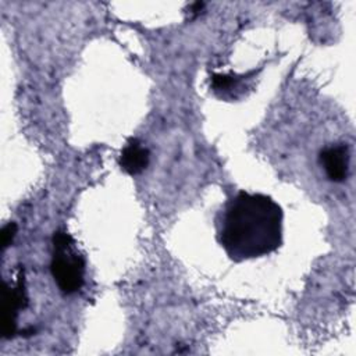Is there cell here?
<instances>
[{
	"label": "cell",
	"mask_w": 356,
	"mask_h": 356,
	"mask_svg": "<svg viewBox=\"0 0 356 356\" xmlns=\"http://www.w3.org/2000/svg\"><path fill=\"white\" fill-rule=\"evenodd\" d=\"M239 78L235 75H224V74H214L211 78V88L214 92H231L234 88L238 86Z\"/></svg>",
	"instance_id": "8992f818"
},
{
	"label": "cell",
	"mask_w": 356,
	"mask_h": 356,
	"mask_svg": "<svg viewBox=\"0 0 356 356\" xmlns=\"http://www.w3.org/2000/svg\"><path fill=\"white\" fill-rule=\"evenodd\" d=\"M217 238L234 261L270 254L282 243V209L267 195L241 191L221 209Z\"/></svg>",
	"instance_id": "6da1fadb"
},
{
	"label": "cell",
	"mask_w": 356,
	"mask_h": 356,
	"mask_svg": "<svg viewBox=\"0 0 356 356\" xmlns=\"http://www.w3.org/2000/svg\"><path fill=\"white\" fill-rule=\"evenodd\" d=\"M28 305L26 289L24 285V277L19 273L15 285L10 286L4 282L3 286V317H1V332L4 338H13L17 332V317L21 309Z\"/></svg>",
	"instance_id": "3957f363"
},
{
	"label": "cell",
	"mask_w": 356,
	"mask_h": 356,
	"mask_svg": "<svg viewBox=\"0 0 356 356\" xmlns=\"http://www.w3.org/2000/svg\"><path fill=\"white\" fill-rule=\"evenodd\" d=\"M318 161L332 182H343L349 171V149L343 143L331 145L320 152Z\"/></svg>",
	"instance_id": "277c9868"
},
{
	"label": "cell",
	"mask_w": 356,
	"mask_h": 356,
	"mask_svg": "<svg viewBox=\"0 0 356 356\" xmlns=\"http://www.w3.org/2000/svg\"><path fill=\"white\" fill-rule=\"evenodd\" d=\"M50 271L58 289L65 295L78 292L83 285L85 259L65 231H56L53 235Z\"/></svg>",
	"instance_id": "7a4b0ae2"
},
{
	"label": "cell",
	"mask_w": 356,
	"mask_h": 356,
	"mask_svg": "<svg viewBox=\"0 0 356 356\" xmlns=\"http://www.w3.org/2000/svg\"><path fill=\"white\" fill-rule=\"evenodd\" d=\"M150 161V152L143 143L136 139L131 138L125 146L121 150L120 154V167L122 171H125L129 175H138L146 167Z\"/></svg>",
	"instance_id": "5b68a950"
},
{
	"label": "cell",
	"mask_w": 356,
	"mask_h": 356,
	"mask_svg": "<svg viewBox=\"0 0 356 356\" xmlns=\"http://www.w3.org/2000/svg\"><path fill=\"white\" fill-rule=\"evenodd\" d=\"M203 7H204V3H193V4L189 7V10H191L189 13H191V14H193V15L196 17V15L202 11V8H203Z\"/></svg>",
	"instance_id": "ba28073f"
},
{
	"label": "cell",
	"mask_w": 356,
	"mask_h": 356,
	"mask_svg": "<svg viewBox=\"0 0 356 356\" xmlns=\"http://www.w3.org/2000/svg\"><path fill=\"white\" fill-rule=\"evenodd\" d=\"M17 234V224L15 222H7L0 232V238H1V250H6L14 241Z\"/></svg>",
	"instance_id": "52a82bcc"
}]
</instances>
